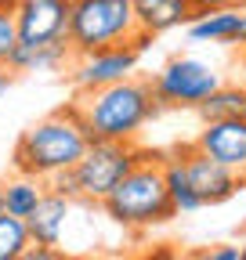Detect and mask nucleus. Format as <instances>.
<instances>
[{"mask_svg":"<svg viewBox=\"0 0 246 260\" xmlns=\"http://www.w3.org/2000/svg\"><path fill=\"white\" fill-rule=\"evenodd\" d=\"M87 145H90V134L76 112V102H69L54 109L51 116L37 119L29 130H22V138L15 141V152H11V162L25 177L51 181L62 170H73L83 159Z\"/></svg>","mask_w":246,"mask_h":260,"instance_id":"f257e3e1","label":"nucleus"},{"mask_svg":"<svg viewBox=\"0 0 246 260\" xmlns=\"http://www.w3.org/2000/svg\"><path fill=\"white\" fill-rule=\"evenodd\" d=\"M160 109L163 105L152 90V80H141V76L76 94V112L87 126L90 141H138L141 126Z\"/></svg>","mask_w":246,"mask_h":260,"instance_id":"f03ea898","label":"nucleus"},{"mask_svg":"<svg viewBox=\"0 0 246 260\" xmlns=\"http://www.w3.org/2000/svg\"><path fill=\"white\" fill-rule=\"evenodd\" d=\"M102 213L112 224L127 228V232H145V228H156V224H170L177 217V206L167 191L163 152L145 148V159L105 195Z\"/></svg>","mask_w":246,"mask_h":260,"instance_id":"7ed1b4c3","label":"nucleus"},{"mask_svg":"<svg viewBox=\"0 0 246 260\" xmlns=\"http://www.w3.org/2000/svg\"><path fill=\"white\" fill-rule=\"evenodd\" d=\"M145 159V148L138 141H90L83 159L73 170H62L47 181V188L69 195V199H83L102 206L105 195L127 177L138 162Z\"/></svg>","mask_w":246,"mask_h":260,"instance_id":"20e7f679","label":"nucleus"},{"mask_svg":"<svg viewBox=\"0 0 246 260\" xmlns=\"http://www.w3.org/2000/svg\"><path fill=\"white\" fill-rule=\"evenodd\" d=\"M134 0H73L69 11V44L73 54H90L102 47H119L138 37Z\"/></svg>","mask_w":246,"mask_h":260,"instance_id":"39448f33","label":"nucleus"},{"mask_svg":"<svg viewBox=\"0 0 246 260\" xmlns=\"http://www.w3.org/2000/svg\"><path fill=\"white\" fill-rule=\"evenodd\" d=\"M218 87H221V73L210 61L192 54H177L160 73H152V90H156L163 109H199Z\"/></svg>","mask_w":246,"mask_h":260,"instance_id":"423d86ee","label":"nucleus"},{"mask_svg":"<svg viewBox=\"0 0 246 260\" xmlns=\"http://www.w3.org/2000/svg\"><path fill=\"white\" fill-rule=\"evenodd\" d=\"M138 61H141L138 47L119 44V47H102V51H90V54H76L66 73H69V83L76 87V94H87V90H102L109 83L138 76Z\"/></svg>","mask_w":246,"mask_h":260,"instance_id":"0eeeda50","label":"nucleus"},{"mask_svg":"<svg viewBox=\"0 0 246 260\" xmlns=\"http://www.w3.org/2000/svg\"><path fill=\"white\" fill-rule=\"evenodd\" d=\"M177 152H181V159H184V170H189V184H192L196 199H199L203 206H221V203H228L232 195H239V191L246 188V177H242V174L221 167V162H213V159L203 155L196 145H181Z\"/></svg>","mask_w":246,"mask_h":260,"instance_id":"6e6552de","label":"nucleus"},{"mask_svg":"<svg viewBox=\"0 0 246 260\" xmlns=\"http://www.w3.org/2000/svg\"><path fill=\"white\" fill-rule=\"evenodd\" d=\"M69 11L73 0H18L15 25L25 44H54L69 40Z\"/></svg>","mask_w":246,"mask_h":260,"instance_id":"1a4fd4ad","label":"nucleus"},{"mask_svg":"<svg viewBox=\"0 0 246 260\" xmlns=\"http://www.w3.org/2000/svg\"><path fill=\"white\" fill-rule=\"evenodd\" d=\"M203 155L246 177V116L239 119H210L203 123L199 138L192 141Z\"/></svg>","mask_w":246,"mask_h":260,"instance_id":"9d476101","label":"nucleus"},{"mask_svg":"<svg viewBox=\"0 0 246 260\" xmlns=\"http://www.w3.org/2000/svg\"><path fill=\"white\" fill-rule=\"evenodd\" d=\"M73 210H76V199H69V195L47 188L44 199L37 203V210L25 217L29 239H33L37 246H54V249H62V239H66V228H69V220H73Z\"/></svg>","mask_w":246,"mask_h":260,"instance_id":"9b49d317","label":"nucleus"},{"mask_svg":"<svg viewBox=\"0 0 246 260\" xmlns=\"http://www.w3.org/2000/svg\"><path fill=\"white\" fill-rule=\"evenodd\" d=\"M73 44L69 40H54V44H25L18 40V47L11 51L8 65L15 73H58L73 65Z\"/></svg>","mask_w":246,"mask_h":260,"instance_id":"f8f14e48","label":"nucleus"},{"mask_svg":"<svg viewBox=\"0 0 246 260\" xmlns=\"http://www.w3.org/2000/svg\"><path fill=\"white\" fill-rule=\"evenodd\" d=\"M134 15H138V29L148 37H163V32L181 29L196 18L189 0H134Z\"/></svg>","mask_w":246,"mask_h":260,"instance_id":"ddd939ff","label":"nucleus"},{"mask_svg":"<svg viewBox=\"0 0 246 260\" xmlns=\"http://www.w3.org/2000/svg\"><path fill=\"white\" fill-rule=\"evenodd\" d=\"M239 15L242 8H221V11H206V15H196L189 25V37L196 44H228L235 40V29H239Z\"/></svg>","mask_w":246,"mask_h":260,"instance_id":"4468645a","label":"nucleus"},{"mask_svg":"<svg viewBox=\"0 0 246 260\" xmlns=\"http://www.w3.org/2000/svg\"><path fill=\"white\" fill-rule=\"evenodd\" d=\"M0 191H4V213H11V217H29L37 210V203L44 199V191H47V181H37V177H25V174H18V177H11V181H4L0 184Z\"/></svg>","mask_w":246,"mask_h":260,"instance_id":"2eb2a0df","label":"nucleus"},{"mask_svg":"<svg viewBox=\"0 0 246 260\" xmlns=\"http://www.w3.org/2000/svg\"><path fill=\"white\" fill-rule=\"evenodd\" d=\"M196 112H199L203 123H210V119H239V116H246V87H242V83H221Z\"/></svg>","mask_w":246,"mask_h":260,"instance_id":"dca6fc26","label":"nucleus"},{"mask_svg":"<svg viewBox=\"0 0 246 260\" xmlns=\"http://www.w3.org/2000/svg\"><path fill=\"white\" fill-rule=\"evenodd\" d=\"M163 177H167V191H170L177 213H196V210H203V203L196 199V191H192V184H189V170H184L181 152L163 155Z\"/></svg>","mask_w":246,"mask_h":260,"instance_id":"f3484780","label":"nucleus"},{"mask_svg":"<svg viewBox=\"0 0 246 260\" xmlns=\"http://www.w3.org/2000/svg\"><path fill=\"white\" fill-rule=\"evenodd\" d=\"M33 246L29 239V228L22 217L0 213V260H22V253Z\"/></svg>","mask_w":246,"mask_h":260,"instance_id":"a211bd4d","label":"nucleus"},{"mask_svg":"<svg viewBox=\"0 0 246 260\" xmlns=\"http://www.w3.org/2000/svg\"><path fill=\"white\" fill-rule=\"evenodd\" d=\"M18 47V25L11 11H0V65H8L11 51Z\"/></svg>","mask_w":246,"mask_h":260,"instance_id":"6ab92c4d","label":"nucleus"},{"mask_svg":"<svg viewBox=\"0 0 246 260\" xmlns=\"http://www.w3.org/2000/svg\"><path fill=\"white\" fill-rule=\"evenodd\" d=\"M242 246H232V242H218V246H203L196 249L189 260H239Z\"/></svg>","mask_w":246,"mask_h":260,"instance_id":"aec40b11","label":"nucleus"},{"mask_svg":"<svg viewBox=\"0 0 246 260\" xmlns=\"http://www.w3.org/2000/svg\"><path fill=\"white\" fill-rule=\"evenodd\" d=\"M22 260H69L66 253H62V249H54V246H29L25 253H22Z\"/></svg>","mask_w":246,"mask_h":260,"instance_id":"412c9836","label":"nucleus"},{"mask_svg":"<svg viewBox=\"0 0 246 260\" xmlns=\"http://www.w3.org/2000/svg\"><path fill=\"white\" fill-rule=\"evenodd\" d=\"M196 15H206V11H221V8H242L246 0H189Z\"/></svg>","mask_w":246,"mask_h":260,"instance_id":"4be33fe9","label":"nucleus"},{"mask_svg":"<svg viewBox=\"0 0 246 260\" xmlns=\"http://www.w3.org/2000/svg\"><path fill=\"white\" fill-rule=\"evenodd\" d=\"M138 260H181V253L174 246H167V242H156V246H148Z\"/></svg>","mask_w":246,"mask_h":260,"instance_id":"5701e85b","label":"nucleus"},{"mask_svg":"<svg viewBox=\"0 0 246 260\" xmlns=\"http://www.w3.org/2000/svg\"><path fill=\"white\" fill-rule=\"evenodd\" d=\"M15 76H18V73L11 69V65H0V98H4V94L15 87Z\"/></svg>","mask_w":246,"mask_h":260,"instance_id":"b1692460","label":"nucleus"},{"mask_svg":"<svg viewBox=\"0 0 246 260\" xmlns=\"http://www.w3.org/2000/svg\"><path fill=\"white\" fill-rule=\"evenodd\" d=\"M232 47L246 51V8H242V15H239V29H235V40H232Z\"/></svg>","mask_w":246,"mask_h":260,"instance_id":"393cba45","label":"nucleus"},{"mask_svg":"<svg viewBox=\"0 0 246 260\" xmlns=\"http://www.w3.org/2000/svg\"><path fill=\"white\" fill-rule=\"evenodd\" d=\"M15 8H18V0H0V11H11L15 15Z\"/></svg>","mask_w":246,"mask_h":260,"instance_id":"a878e982","label":"nucleus"},{"mask_svg":"<svg viewBox=\"0 0 246 260\" xmlns=\"http://www.w3.org/2000/svg\"><path fill=\"white\" fill-rule=\"evenodd\" d=\"M0 213H4V191H0Z\"/></svg>","mask_w":246,"mask_h":260,"instance_id":"bb28decb","label":"nucleus"},{"mask_svg":"<svg viewBox=\"0 0 246 260\" xmlns=\"http://www.w3.org/2000/svg\"><path fill=\"white\" fill-rule=\"evenodd\" d=\"M239 260H246V242H242V253H239Z\"/></svg>","mask_w":246,"mask_h":260,"instance_id":"cd10ccee","label":"nucleus"}]
</instances>
